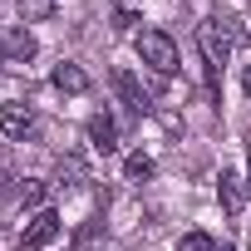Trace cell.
Returning a JSON list of instances; mask_svg holds the SVG:
<instances>
[{"instance_id": "obj_1", "label": "cell", "mask_w": 251, "mask_h": 251, "mask_svg": "<svg viewBox=\"0 0 251 251\" xmlns=\"http://www.w3.org/2000/svg\"><path fill=\"white\" fill-rule=\"evenodd\" d=\"M133 50H138V59H143L153 74H163V79H168V74H177V64H182V59H177L173 35H163V30H143V35L133 40Z\"/></svg>"}, {"instance_id": "obj_2", "label": "cell", "mask_w": 251, "mask_h": 251, "mask_svg": "<svg viewBox=\"0 0 251 251\" xmlns=\"http://www.w3.org/2000/svg\"><path fill=\"white\" fill-rule=\"evenodd\" d=\"M197 45H202V59H207V89H212V99L222 103V94H217V74H222V64H226V35H222V20H207L202 30H197Z\"/></svg>"}, {"instance_id": "obj_3", "label": "cell", "mask_w": 251, "mask_h": 251, "mask_svg": "<svg viewBox=\"0 0 251 251\" xmlns=\"http://www.w3.org/2000/svg\"><path fill=\"white\" fill-rule=\"evenodd\" d=\"M59 231H64V222H59V212H50V207H45V212H35V217H30V226L20 231V241H15V251H40V246H50V241H54Z\"/></svg>"}, {"instance_id": "obj_4", "label": "cell", "mask_w": 251, "mask_h": 251, "mask_svg": "<svg viewBox=\"0 0 251 251\" xmlns=\"http://www.w3.org/2000/svg\"><path fill=\"white\" fill-rule=\"evenodd\" d=\"M0 133L5 138H30L35 133V108L30 103H0Z\"/></svg>"}, {"instance_id": "obj_5", "label": "cell", "mask_w": 251, "mask_h": 251, "mask_svg": "<svg viewBox=\"0 0 251 251\" xmlns=\"http://www.w3.org/2000/svg\"><path fill=\"white\" fill-rule=\"evenodd\" d=\"M113 89H118V99L128 103L133 113H148V108H153V99H148V89L133 79V69H113Z\"/></svg>"}, {"instance_id": "obj_6", "label": "cell", "mask_w": 251, "mask_h": 251, "mask_svg": "<svg viewBox=\"0 0 251 251\" xmlns=\"http://www.w3.org/2000/svg\"><path fill=\"white\" fill-rule=\"evenodd\" d=\"M89 143H94V153H118V123L108 113L89 118Z\"/></svg>"}, {"instance_id": "obj_7", "label": "cell", "mask_w": 251, "mask_h": 251, "mask_svg": "<svg viewBox=\"0 0 251 251\" xmlns=\"http://www.w3.org/2000/svg\"><path fill=\"white\" fill-rule=\"evenodd\" d=\"M217 202H222V212H231V217L241 212V177L226 173V168H222V177H217Z\"/></svg>"}, {"instance_id": "obj_8", "label": "cell", "mask_w": 251, "mask_h": 251, "mask_svg": "<svg viewBox=\"0 0 251 251\" xmlns=\"http://www.w3.org/2000/svg\"><path fill=\"white\" fill-rule=\"evenodd\" d=\"M5 59H20V64L35 59V35H30L25 25H15V30L5 35Z\"/></svg>"}, {"instance_id": "obj_9", "label": "cell", "mask_w": 251, "mask_h": 251, "mask_svg": "<svg viewBox=\"0 0 251 251\" xmlns=\"http://www.w3.org/2000/svg\"><path fill=\"white\" fill-rule=\"evenodd\" d=\"M54 89H64V94H84V89H89V74H84L79 64L64 59V64L54 69Z\"/></svg>"}, {"instance_id": "obj_10", "label": "cell", "mask_w": 251, "mask_h": 251, "mask_svg": "<svg viewBox=\"0 0 251 251\" xmlns=\"http://www.w3.org/2000/svg\"><path fill=\"white\" fill-rule=\"evenodd\" d=\"M99 246H103V222L89 217V222L74 231V246H69V251H99Z\"/></svg>"}, {"instance_id": "obj_11", "label": "cell", "mask_w": 251, "mask_h": 251, "mask_svg": "<svg viewBox=\"0 0 251 251\" xmlns=\"http://www.w3.org/2000/svg\"><path fill=\"white\" fill-rule=\"evenodd\" d=\"M59 10V0H20V20L25 25H40V20H50Z\"/></svg>"}, {"instance_id": "obj_12", "label": "cell", "mask_w": 251, "mask_h": 251, "mask_svg": "<svg viewBox=\"0 0 251 251\" xmlns=\"http://www.w3.org/2000/svg\"><path fill=\"white\" fill-rule=\"evenodd\" d=\"M123 173H128V182H148V177H153V158H148V153H128Z\"/></svg>"}, {"instance_id": "obj_13", "label": "cell", "mask_w": 251, "mask_h": 251, "mask_svg": "<svg viewBox=\"0 0 251 251\" xmlns=\"http://www.w3.org/2000/svg\"><path fill=\"white\" fill-rule=\"evenodd\" d=\"M177 251H217V246H212V236H207V231H187V236L177 241Z\"/></svg>"}, {"instance_id": "obj_14", "label": "cell", "mask_w": 251, "mask_h": 251, "mask_svg": "<svg viewBox=\"0 0 251 251\" xmlns=\"http://www.w3.org/2000/svg\"><path fill=\"white\" fill-rule=\"evenodd\" d=\"M40 197H45V182H40V177H25V182H20V202H25V207H35Z\"/></svg>"}, {"instance_id": "obj_15", "label": "cell", "mask_w": 251, "mask_h": 251, "mask_svg": "<svg viewBox=\"0 0 251 251\" xmlns=\"http://www.w3.org/2000/svg\"><path fill=\"white\" fill-rule=\"evenodd\" d=\"M113 25H118V30H133V25H138V15H133V10H118V15H113Z\"/></svg>"}, {"instance_id": "obj_16", "label": "cell", "mask_w": 251, "mask_h": 251, "mask_svg": "<svg viewBox=\"0 0 251 251\" xmlns=\"http://www.w3.org/2000/svg\"><path fill=\"white\" fill-rule=\"evenodd\" d=\"M241 89H246V99H251V64H246V74H241Z\"/></svg>"}, {"instance_id": "obj_17", "label": "cell", "mask_w": 251, "mask_h": 251, "mask_svg": "<svg viewBox=\"0 0 251 251\" xmlns=\"http://www.w3.org/2000/svg\"><path fill=\"white\" fill-rule=\"evenodd\" d=\"M5 192H10V177H5V173H0V197H5Z\"/></svg>"}, {"instance_id": "obj_18", "label": "cell", "mask_w": 251, "mask_h": 251, "mask_svg": "<svg viewBox=\"0 0 251 251\" xmlns=\"http://www.w3.org/2000/svg\"><path fill=\"white\" fill-rule=\"evenodd\" d=\"M246 187H251V148H246Z\"/></svg>"}, {"instance_id": "obj_19", "label": "cell", "mask_w": 251, "mask_h": 251, "mask_svg": "<svg viewBox=\"0 0 251 251\" xmlns=\"http://www.w3.org/2000/svg\"><path fill=\"white\" fill-rule=\"evenodd\" d=\"M0 69H5V40H0Z\"/></svg>"}, {"instance_id": "obj_20", "label": "cell", "mask_w": 251, "mask_h": 251, "mask_svg": "<svg viewBox=\"0 0 251 251\" xmlns=\"http://www.w3.org/2000/svg\"><path fill=\"white\" fill-rule=\"evenodd\" d=\"M222 251H231V246H222Z\"/></svg>"}]
</instances>
